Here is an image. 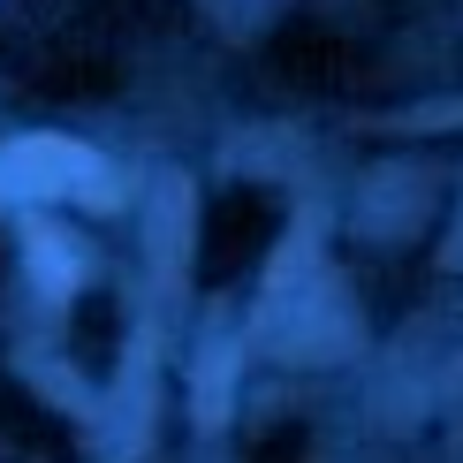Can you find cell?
<instances>
[{
    "instance_id": "1",
    "label": "cell",
    "mask_w": 463,
    "mask_h": 463,
    "mask_svg": "<svg viewBox=\"0 0 463 463\" xmlns=\"http://www.w3.org/2000/svg\"><path fill=\"white\" fill-rule=\"evenodd\" d=\"M0 190H15V198H61V190H84V205H122L107 183V167L91 160L84 145L69 137H24L0 152Z\"/></svg>"
},
{
    "instance_id": "2",
    "label": "cell",
    "mask_w": 463,
    "mask_h": 463,
    "mask_svg": "<svg viewBox=\"0 0 463 463\" xmlns=\"http://www.w3.org/2000/svg\"><path fill=\"white\" fill-rule=\"evenodd\" d=\"M31 266H38V281H46V288H76V243L53 236L46 221L31 228Z\"/></svg>"
}]
</instances>
